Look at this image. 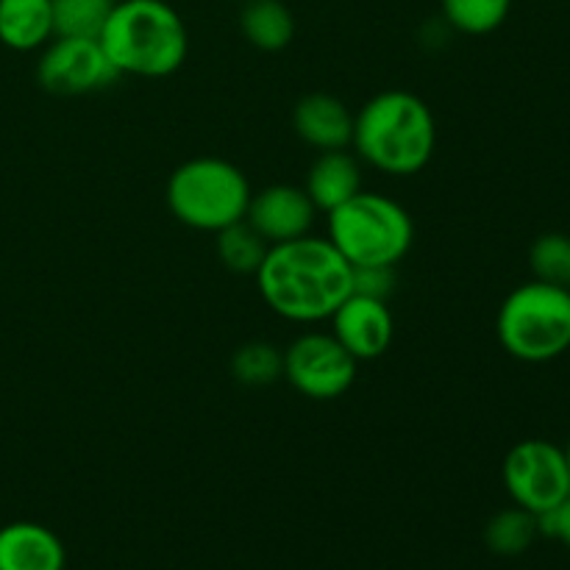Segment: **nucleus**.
Returning a JSON list of instances; mask_svg holds the SVG:
<instances>
[{
	"instance_id": "9d476101",
	"label": "nucleus",
	"mask_w": 570,
	"mask_h": 570,
	"mask_svg": "<svg viewBox=\"0 0 570 570\" xmlns=\"http://www.w3.org/2000/svg\"><path fill=\"white\" fill-rule=\"evenodd\" d=\"M332 334L356 362L379 360L390 351L395 337V321L390 301L351 293L332 317Z\"/></svg>"
},
{
	"instance_id": "39448f33",
	"label": "nucleus",
	"mask_w": 570,
	"mask_h": 570,
	"mask_svg": "<svg viewBox=\"0 0 570 570\" xmlns=\"http://www.w3.org/2000/svg\"><path fill=\"white\" fill-rule=\"evenodd\" d=\"M499 345L518 362L543 365L570 351V289L532 278L518 284L495 315Z\"/></svg>"
},
{
	"instance_id": "9b49d317",
	"label": "nucleus",
	"mask_w": 570,
	"mask_h": 570,
	"mask_svg": "<svg viewBox=\"0 0 570 570\" xmlns=\"http://www.w3.org/2000/svg\"><path fill=\"white\" fill-rule=\"evenodd\" d=\"M315 204L309 200L304 187L293 184H271L250 195L245 223L265 239L267 245L287 243L309 234L315 226Z\"/></svg>"
},
{
	"instance_id": "393cba45",
	"label": "nucleus",
	"mask_w": 570,
	"mask_h": 570,
	"mask_svg": "<svg viewBox=\"0 0 570 570\" xmlns=\"http://www.w3.org/2000/svg\"><path fill=\"white\" fill-rule=\"evenodd\" d=\"M562 449H566V456H568V465H570V438H568V443L562 445Z\"/></svg>"
},
{
	"instance_id": "20e7f679",
	"label": "nucleus",
	"mask_w": 570,
	"mask_h": 570,
	"mask_svg": "<svg viewBox=\"0 0 570 570\" xmlns=\"http://www.w3.org/2000/svg\"><path fill=\"white\" fill-rule=\"evenodd\" d=\"M326 239L351 267H395L415 243V223L390 195L360 189L328 212Z\"/></svg>"
},
{
	"instance_id": "4468645a",
	"label": "nucleus",
	"mask_w": 570,
	"mask_h": 570,
	"mask_svg": "<svg viewBox=\"0 0 570 570\" xmlns=\"http://www.w3.org/2000/svg\"><path fill=\"white\" fill-rule=\"evenodd\" d=\"M317 212H334L362 189V161L345 150H323L312 161L304 184Z\"/></svg>"
},
{
	"instance_id": "2eb2a0df",
	"label": "nucleus",
	"mask_w": 570,
	"mask_h": 570,
	"mask_svg": "<svg viewBox=\"0 0 570 570\" xmlns=\"http://www.w3.org/2000/svg\"><path fill=\"white\" fill-rule=\"evenodd\" d=\"M53 37V0H0V45L31 53Z\"/></svg>"
},
{
	"instance_id": "f3484780",
	"label": "nucleus",
	"mask_w": 570,
	"mask_h": 570,
	"mask_svg": "<svg viewBox=\"0 0 570 570\" xmlns=\"http://www.w3.org/2000/svg\"><path fill=\"white\" fill-rule=\"evenodd\" d=\"M540 538L538 515L521 510V507H507L495 512L484 527V546L499 557H518L532 549L534 540Z\"/></svg>"
},
{
	"instance_id": "b1692460",
	"label": "nucleus",
	"mask_w": 570,
	"mask_h": 570,
	"mask_svg": "<svg viewBox=\"0 0 570 570\" xmlns=\"http://www.w3.org/2000/svg\"><path fill=\"white\" fill-rule=\"evenodd\" d=\"M538 523H540V534L560 540L562 546H568L570 549V495L560 507H557V510L540 515Z\"/></svg>"
},
{
	"instance_id": "4be33fe9",
	"label": "nucleus",
	"mask_w": 570,
	"mask_h": 570,
	"mask_svg": "<svg viewBox=\"0 0 570 570\" xmlns=\"http://www.w3.org/2000/svg\"><path fill=\"white\" fill-rule=\"evenodd\" d=\"M529 267L538 282L570 289V237L560 232L540 234L529 248Z\"/></svg>"
},
{
	"instance_id": "dca6fc26",
	"label": "nucleus",
	"mask_w": 570,
	"mask_h": 570,
	"mask_svg": "<svg viewBox=\"0 0 570 570\" xmlns=\"http://www.w3.org/2000/svg\"><path fill=\"white\" fill-rule=\"evenodd\" d=\"M239 31L265 53H278L295 37V17L282 0H245L239 11Z\"/></svg>"
},
{
	"instance_id": "5701e85b",
	"label": "nucleus",
	"mask_w": 570,
	"mask_h": 570,
	"mask_svg": "<svg viewBox=\"0 0 570 570\" xmlns=\"http://www.w3.org/2000/svg\"><path fill=\"white\" fill-rule=\"evenodd\" d=\"M354 293L390 301L395 293V267H354Z\"/></svg>"
},
{
	"instance_id": "6e6552de",
	"label": "nucleus",
	"mask_w": 570,
	"mask_h": 570,
	"mask_svg": "<svg viewBox=\"0 0 570 570\" xmlns=\"http://www.w3.org/2000/svg\"><path fill=\"white\" fill-rule=\"evenodd\" d=\"M360 362L334 340L332 332H304L284 348V379L298 395L334 401L356 382Z\"/></svg>"
},
{
	"instance_id": "f257e3e1",
	"label": "nucleus",
	"mask_w": 570,
	"mask_h": 570,
	"mask_svg": "<svg viewBox=\"0 0 570 570\" xmlns=\"http://www.w3.org/2000/svg\"><path fill=\"white\" fill-rule=\"evenodd\" d=\"M256 276L262 301L289 323H323L354 293V267L326 237L271 245Z\"/></svg>"
},
{
	"instance_id": "aec40b11",
	"label": "nucleus",
	"mask_w": 570,
	"mask_h": 570,
	"mask_svg": "<svg viewBox=\"0 0 570 570\" xmlns=\"http://www.w3.org/2000/svg\"><path fill=\"white\" fill-rule=\"evenodd\" d=\"M232 376L245 387H267L284 376V351L265 340H254L234 351Z\"/></svg>"
},
{
	"instance_id": "423d86ee",
	"label": "nucleus",
	"mask_w": 570,
	"mask_h": 570,
	"mask_svg": "<svg viewBox=\"0 0 570 570\" xmlns=\"http://www.w3.org/2000/svg\"><path fill=\"white\" fill-rule=\"evenodd\" d=\"M248 178L237 165L217 156H198L173 170L165 200L170 215L195 232L217 234L245 220L250 204Z\"/></svg>"
},
{
	"instance_id": "a211bd4d",
	"label": "nucleus",
	"mask_w": 570,
	"mask_h": 570,
	"mask_svg": "<svg viewBox=\"0 0 570 570\" xmlns=\"http://www.w3.org/2000/svg\"><path fill=\"white\" fill-rule=\"evenodd\" d=\"M217 243V259L223 262V267L232 273H243V276H254L259 271L262 259H265L267 248L271 245L254 232L245 220L234 223V226L223 228V232L215 234Z\"/></svg>"
},
{
	"instance_id": "6ab92c4d",
	"label": "nucleus",
	"mask_w": 570,
	"mask_h": 570,
	"mask_svg": "<svg viewBox=\"0 0 570 570\" xmlns=\"http://www.w3.org/2000/svg\"><path fill=\"white\" fill-rule=\"evenodd\" d=\"M443 20L468 37H484L501 28L510 17L512 0H440Z\"/></svg>"
},
{
	"instance_id": "1a4fd4ad",
	"label": "nucleus",
	"mask_w": 570,
	"mask_h": 570,
	"mask_svg": "<svg viewBox=\"0 0 570 570\" xmlns=\"http://www.w3.org/2000/svg\"><path fill=\"white\" fill-rule=\"evenodd\" d=\"M117 70L106 59L98 39L53 37L42 48L37 61V81L50 95H89L111 87L117 81Z\"/></svg>"
},
{
	"instance_id": "ddd939ff",
	"label": "nucleus",
	"mask_w": 570,
	"mask_h": 570,
	"mask_svg": "<svg viewBox=\"0 0 570 570\" xmlns=\"http://www.w3.org/2000/svg\"><path fill=\"white\" fill-rule=\"evenodd\" d=\"M67 551L53 529L14 521L0 529V570H65Z\"/></svg>"
},
{
	"instance_id": "7ed1b4c3",
	"label": "nucleus",
	"mask_w": 570,
	"mask_h": 570,
	"mask_svg": "<svg viewBox=\"0 0 570 570\" xmlns=\"http://www.w3.org/2000/svg\"><path fill=\"white\" fill-rule=\"evenodd\" d=\"M117 76L165 78L184 65L189 33L167 0H115L98 37Z\"/></svg>"
},
{
	"instance_id": "412c9836",
	"label": "nucleus",
	"mask_w": 570,
	"mask_h": 570,
	"mask_svg": "<svg viewBox=\"0 0 570 570\" xmlns=\"http://www.w3.org/2000/svg\"><path fill=\"white\" fill-rule=\"evenodd\" d=\"M115 0H53L56 37L98 39Z\"/></svg>"
},
{
	"instance_id": "0eeeda50",
	"label": "nucleus",
	"mask_w": 570,
	"mask_h": 570,
	"mask_svg": "<svg viewBox=\"0 0 570 570\" xmlns=\"http://www.w3.org/2000/svg\"><path fill=\"white\" fill-rule=\"evenodd\" d=\"M501 479H504L512 504L538 518L546 515L570 495V465L566 449L551 443V440H521L507 451Z\"/></svg>"
},
{
	"instance_id": "f03ea898",
	"label": "nucleus",
	"mask_w": 570,
	"mask_h": 570,
	"mask_svg": "<svg viewBox=\"0 0 570 570\" xmlns=\"http://www.w3.org/2000/svg\"><path fill=\"white\" fill-rule=\"evenodd\" d=\"M356 159L387 176H415L438 148V122L423 98L406 89L373 95L354 115Z\"/></svg>"
},
{
	"instance_id": "f8f14e48",
	"label": "nucleus",
	"mask_w": 570,
	"mask_h": 570,
	"mask_svg": "<svg viewBox=\"0 0 570 570\" xmlns=\"http://www.w3.org/2000/svg\"><path fill=\"white\" fill-rule=\"evenodd\" d=\"M293 128L301 142L323 150H345L351 148L354 137V111L328 92H312L295 104L293 109Z\"/></svg>"
}]
</instances>
